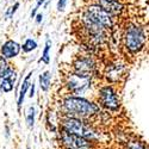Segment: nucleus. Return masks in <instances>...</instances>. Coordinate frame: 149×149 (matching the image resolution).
<instances>
[{
  "mask_svg": "<svg viewBox=\"0 0 149 149\" xmlns=\"http://www.w3.org/2000/svg\"><path fill=\"white\" fill-rule=\"evenodd\" d=\"M61 111L63 112V116L79 119H87L99 115L100 109L95 103L88 100V99L70 94L62 99Z\"/></svg>",
  "mask_w": 149,
  "mask_h": 149,
  "instance_id": "1",
  "label": "nucleus"
},
{
  "mask_svg": "<svg viewBox=\"0 0 149 149\" xmlns=\"http://www.w3.org/2000/svg\"><path fill=\"white\" fill-rule=\"evenodd\" d=\"M147 43V32L144 28L130 23L123 33V47L130 55L140 54Z\"/></svg>",
  "mask_w": 149,
  "mask_h": 149,
  "instance_id": "2",
  "label": "nucleus"
},
{
  "mask_svg": "<svg viewBox=\"0 0 149 149\" xmlns=\"http://www.w3.org/2000/svg\"><path fill=\"white\" fill-rule=\"evenodd\" d=\"M60 128H61V130H63L66 132L77 135L82 139L88 140L92 143H95L99 140L98 132L90 124H86L82 119H79V118L62 116L61 120H60Z\"/></svg>",
  "mask_w": 149,
  "mask_h": 149,
  "instance_id": "3",
  "label": "nucleus"
},
{
  "mask_svg": "<svg viewBox=\"0 0 149 149\" xmlns=\"http://www.w3.org/2000/svg\"><path fill=\"white\" fill-rule=\"evenodd\" d=\"M92 78L82 77L75 73H68L66 75V84L65 86L67 90L72 93V95L75 97H82L92 88Z\"/></svg>",
  "mask_w": 149,
  "mask_h": 149,
  "instance_id": "4",
  "label": "nucleus"
},
{
  "mask_svg": "<svg viewBox=\"0 0 149 149\" xmlns=\"http://www.w3.org/2000/svg\"><path fill=\"white\" fill-rule=\"evenodd\" d=\"M98 102L109 111H118L120 107V98L112 85H104L98 90Z\"/></svg>",
  "mask_w": 149,
  "mask_h": 149,
  "instance_id": "5",
  "label": "nucleus"
},
{
  "mask_svg": "<svg viewBox=\"0 0 149 149\" xmlns=\"http://www.w3.org/2000/svg\"><path fill=\"white\" fill-rule=\"evenodd\" d=\"M82 13L86 15L90 19H92L93 22H95L97 24H99L100 26H103L107 31L113 28L115 18L112 16H110L106 11H104L100 6H98L94 3H92V4L86 6Z\"/></svg>",
  "mask_w": 149,
  "mask_h": 149,
  "instance_id": "6",
  "label": "nucleus"
},
{
  "mask_svg": "<svg viewBox=\"0 0 149 149\" xmlns=\"http://www.w3.org/2000/svg\"><path fill=\"white\" fill-rule=\"evenodd\" d=\"M73 73L82 77L92 78L97 70V62L91 55H80L72 63Z\"/></svg>",
  "mask_w": 149,
  "mask_h": 149,
  "instance_id": "7",
  "label": "nucleus"
},
{
  "mask_svg": "<svg viewBox=\"0 0 149 149\" xmlns=\"http://www.w3.org/2000/svg\"><path fill=\"white\" fill-rule=\"evenodd\" d=\"M60 140L67 149H92L94 146V143L90 142L88 140L66 132L63 130H60Z\"/></svg>",
  "mask_w": 149,
  "mask_h": 149,
  "instance_id": "8",
  "label": "nucleus"
},
{
  "mask_svg": "<svg viewBox=\"0 0 149 149\" xmlns=\"http://www.w3.org/2000/svg\"><path fill=\"white\" fill-rule=\"evenodd\" d=\"M127 66L124 63H112L106 67L105 70V78L110 84H118L124 77L127 75Z\"/></svg>",
  "mask_w": 149,
  "mask_h": 149,
  "instance_id": "9",
  "label": "nucleus"
},
{
  "mask_svg": "<svg viewBox=\"0 0 149 149\" xmlns=\"http://www.w3.org/2000/svg\"><path fill=\"white\" fill-rule=\"evenodd\" d=\"M94 4L100 6L113 18L122 16L124 11V5L120 0H94Z\"/></svg>",
  "mask_w": 149,
  "mask_h": 149,
  "instance_id": "10",
  "label": "nucleus"
},
{
  "mask_svg": "<svg viewBox=\"0 0 149 149\" xmlns=\"http://www.w3.org/2000/svg\"><path fill=\"white\" fill-rule=\"evenodd\" d=\"M22 52V47L20 44L15 41V40H7L1 44L0 48V56L4 57L6 61L7 60H12L17 57Z\"/></svg>",
  "mask_w": 149,
  "mask_h": 149,
  "instance_id": "11",
  "label": "nucleus"
},
{
  "mask_svg": "<svg viewBox=\"0 0 149 149\" xmlns=\"http://www.w3.org/2000/svg\"><path fill=\"white\" fill-rule=\"evenodd\" d=\"M31 75H32V72H29L26 74V77L24 78L23 82H22V86H20V91L19 93L17 94V109H18V112H20V109H22V105L24 103V99H25V95L30 88V79H31Z\"/></svg>",
  "mask_w": 149,
  "mask_h": 149,
  "instance_id": "12",
  "label": "nucleus"
},
{
  "mask_svg": "<svg viewBox=\"0 0 149 149\" xmlns=\"http://www.w3.org/2000/svg\"><path fill=\"white\" fill-rule=\"evenodd\" d=\"M0 79H15L17 80V72L8 62L0 56Z\"/></svg>",
  "mask_w": 149,
  "mask_h": 149,
  "instance_id": "13",
  "label": "nucleus"
},
{
  "mask_svg": "<svg viewBox=\"0 0 149 149\" xmlns=\"http://www.w3.org/2000/svg\"><path fill=\"white\" fill-rule=\"evenodd\" d=\"M52 72L50 70H44L43 73L40 74L38 77V84H40V87L43 92H48L49 88H50V85H52Z\"/></svg>",
  "mask_w": 149,
  "mask_h": 149,
  "instance_id": "14",
  "label": "nucleus"
},
{
  "mask_svg": "<svg viewBox=\"0 0 149 149\" xmlns=\"http://www.w3.org/2000/svg\"><path fill=\"white\" fill-rule=\"evenodd\" d=\"M52 45H53L52 38L47 35L45 42H44V49H43L42 56L38 60V62H43L44 65H49V63H50V50H52Z\"/></svg>",
  "mask_w": 149,
  "mask_h": 149,
  "instance_id": "15",
  "label": "nucleus"
},
{
  "mask_svg": "<svg viewBox=\"0 0 149 149\" xmlns=\"http://www.w3.org/2000/svg\"><path fill=\"white\" fill-rule=\"evenodd\" d=\"M20 47H22V52L24 54H29L38 48V43H37L35 38H26L23 44H20Z\"/></svg>",
  "mask_w": 149,
  "mask_h": 149,
  "instance_id": "16",
  "label": "nucleus"
},
{
  "mask_svg": "<svg viewBox=\"0 0 149 149\" xmlns=\"http://www.w3.org/2000/svg\"><path fill=\"white\" fill-rule=\"evenodd\" d=\"M15 84H16L15 79H3L1 81H0V92L8 93L11 91H13Z\"/></svg>",
  "mask_w": 149,
  "mask_h": 149,
  "instance_id": "17",
  "label": "nucleus"
},
{
  "mask_svg": "<svg viewBox=\"0 0 149 149\" xmlns=\"http://www.w3.org/2000/svg\"><path fill=\"white\" fill-rule=\"evenodd\" d=\"M35 116H36V110H35L33 106H30L28 109V112H26V116H25L26 124H28V127L30 129L33 128V125H35Z\"/></svg>",
  "mask_w": 149,
  "mask_h": 149,
  "instance_id": "18",
  "label": "nucleus"
},
{
  "mask_svg": "<svg viewBox=\"0 0 149 149\" xmlns=\"http://www.w3.org/2000/svg\"><path fill=\"white\" fill-rule=\"evenodd\" d=\"M125 149H147V147L144 146L143 142L139 140H130L127 142Z\"/></svg>",
  "mask_w": 149,
  "mask_h": 149,
  "instance_id": "19",
  "label": "nucleus"
},
{
  "mask_svg": "<svg viewBox=\"0 0 149 149\" xmlns=\"http://www.w3.org/2000/svg\"><path fill=\"white\" fill-rule=\"evenodd\" d=\"M19 6H20V4H19L18 1H16L11 7H8V8L6 10V12H5V17H6L7 19H12V18H13V16L16 15V12L18 11Z\"/></svg>",
  "mask_w": 149,
  "mask_h": 149,
  "instance_id": "20",
  "label": "nucleus"
},
{
  "mask_svg": "<svg viewBox=\"0 0 149 149\" xmlns=\"http://www.w3.org/2000/svg\"><path fill=\"white\" fill-rule=\"evenodd\" d=\"M67 3L68 0H57V5H56V8L58 12H63L67 7Z\"/></svg>",
  "mask_w": 149,
  "mask_h": 149,
  "instance_id": "21",
  "label": "nucleus"
},
{
  "mask_svg": "<svg viewBox=\"0 0 149 149\" xmlns=\"http://www.w3.org/2000/svg\"><path fill=\"white\" fill-rule=\"evenodd\" d=\"M43 22V13H41V12H38V13L36 15L35 17V23L37 24V25H40V24Z\"/></svg>",
  "mask_w": 149,
  "mask_h": 149,
  "instance_id": "22",
  "label": "nucleus"
},
{
  "mask_svg": "<svg viewBox=\"0 0 149 149\" xmlns=\"http://www.w3.org/2000/svg\"><path fill=\"white\" fill-rule=\"evenodd\" d=\"M30 91H29V97L30 98H32L33 95H35V92H36V85L32 82L31 85H30V88H29Z\"/></svg>",
  "mask_w": 149,
  "mask_h": 149,
  "instance_id": "23",
  "label": "nucleus"
},
{
  "mask_svg": "<svg viewBox=\"0 0 149 149\" xmlns=\"http://www.w3.org/2000/svg\"><path fill=\"white\" fill-rule=\"evenodd\" d=\"M37 13H38V8H37V7H33L32 11H31V13H30V18H31V19H35V17H36Z\"/></svg>",
  "mask_w": 149,
  "mask_h": 149,
  "instance_id": "24",
  "label": "nucleus"
},
{
  "mask_svg": "<svg viewBox=\"0 0 149 149\" xmlns=\"http://www.w3.org/2000/svg\"><path fill=\"white\" fill-rule=\"evenodd\" d=\"M45 1H47V0H36V6H35V7L40 8L41 6H43V5L45 4Z\"/></svg>",
  "mask_w": 149,
  "mask_h": 149,
  "instance_id": "25",
  "label": "nucleus"
},
{
  "mask_svg": "<svg viewBox=\"0 0 149 149\" xmlns=\"http://www.w3.org/2000/svg\"><path fill=\"white\" fill-rule=\"evenodd\" d=\"M12 1H15V3H16V1H17V0H12Z\"/></svg>",
  "mask_w": 149,
  "mask_h": 149,
  "instance_id": "26",
  "label": "nucleus"
},
{
  "mask_svg": "<svg viewBox=\"0 0 149 149\" xmlns=\"http://www.w3.org/2000/svg\"><path fill=\"white\" fill-rule=\"evenodd\" d=\"M28 149H30V148H28Z\"/></svg>",
  "mask_w": 149,
  "mask_h": 149,
  "instance_id": "27",
  "label": "nucleus"
},
{
  "mask_svg": "<svg viewBox=\"0 0 149 149\" xmlns=\"http://www.w3.org/2000/svg\"><path fill=\"white\" fill-rule=\"evenodd\" d=\"M65 149H67V148H65Z\"/></svg>",
  "mask_w": 149,
  "mask_h": 149,
  "instance_id": "28",
  "label": "nucleus"
}]
</instances>
